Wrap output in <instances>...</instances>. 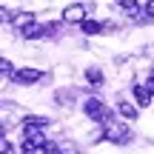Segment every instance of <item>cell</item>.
<instances>
[{"label":"cell","mask_w":154,"mask_h":154,"mask_svg":"<svg viewBox=\"0 0 154 154\" xmlns=\"http://www.w3.org/2000/svg\"><path fill=\"white\" fill-rule=\"evenodd\" d=\"M146 88H149V91H154V69H151V80H149V86H146Z\"/></svg>","instance_id":"obj_17"},{"label":"cell","mask_w":154,"mask_h":154,"mask_svg":"<svg viewBox=\"0 0 154 154\" xmlns=\"http://www.w3.org/2000/svg\"><path fill=\"white\" fill-rule=\"evenodd\" d=\"M14 69H11V63L6 60V57H0V74H11Z\"/></svg>","instance_id":"obj_12"},{"label":"cell","mask_w":154,"mask_h":154,"mask_svg":"<svg viewBox=\"0 0 154 154\" xmlns=\"http://www.w3.org/2000/svg\"><path fill=\"white\" fill-rule=\"evenodd\" d=\"M88 80H91V83H100V80H103V74H100L97 69H88Z\"/></svg>","instance_id":"obj_13"},{"label":"cell","mask_w":154,"mask_h":154,"mask_svg":"<svg viewBox=\"0 0 154 154\" xmlns=\"http://www.w3.org/2000/svg\"><path fill=\"white\" fill-rule=\"evenodd\" d=\"M117 109H120V114H123V117H128V120H131V117H137V109H134L131 103H120Z\"/></svg>","instance_id":"obj_9"},{"label":"cell","mask_w":154,"mask_h":154,"mask_svg":"<svg viewBox=\"0 0 154 154\" xmlns=\"http://www.w3.org/2000/svg\"><path fill=\"white\" fill-rule=\"evenodd\" d=\"M29 23H34V14L32 11H20L17 14V26H29Z\"/></svg>","instance_id":"obj_10"},{"label":"cell","mask_w":154,"mask_h":154,"mask_svg":"<svg viewBox=\"0 0 154 154\" xmlns=\"http://www.w3.org/2000/svg\"><path fill=\"white\" fill-rule=\"evenodd\" d=\"M46 126H49L46 117H26V120H23V128H26L29 134H34V128H46Z\"/></svg>","instance_id":"obj_5"},{"label":"cell","mask_w":154,"mask_h":154,"mask_svg":"<svg viewBox=\"0 0 154 154\" xmlns=\"http://www.w3.org/2000/svg\"><path fill=\"white\" fill-rule=\"evenodd\" d=\"M146 14L154 17V0H149V3H146Z\"/></svg>","instance_id":"obj_16"},{"label":"cell","mask_w":154,"mask_h":154,"mask_svg":"<svg viewBox=\"0 0 154 154\" xmlns=\"http://www.w3.org/2000/svg\"><path fill=\"white\" fill-rule=\"evenodd\" d=\"M83 109H86V114L91 117V120H97V123H109V117H111V111L106 109L103 103H100V100H86V106H83Z\"/></svg>","instance_id":"obj_1"},{"label":"cell","mask_w":154,"mask_h":154,"mask_svg":"<svg viewBox=\"0 0 154 154\" xmlns=\"http://www.w3.org/2000/svg\"><path fill=\"white\" fill-rule=\"evenodd\" d=\"M106 137L114 140V143H128L131 140V131H128V126H109V134Z\"/></svg>","instance_id":"obj_4"},{"label":"cell","mask_w":154,"mask_h":154,"mask_svg":"<svg viewBox=\"0 0 154 154\" xmlns=\"http://www.w3.org/2000/svg\"><path fill=\"white\" fill-rule=\"evenodd\" d=\"M117 3H120L128 14H137V0H117Z\"/></svg>","instance_id":"obj_11"},{"label":"cell","mask_w":154,"mask_h":154,"mask_svg":"<svg viewBox=\"0 0 154 154\" xmlns=\"http://www.w3.org/2000/svg\"><path fill=\"white\" fill-rule=\"evenodd\" d=\"M46 154H60V151H57V149H54V146H51V143H49V149H46Z\"/></svg>","instance_id":"obj_18"},{"label":"cell","mask_w":154,"mask_h":154,"mask_svg":"<svg viewBox=\"0 0 154 154\" xmlns=\"http://www.w3.org/2000/svg\"><path fill=\"white\" fill-rule=\"evenodd\" d=\"M9 77H11V83H17V86H29V83H37L43 74H40L37 69H14Z\"/></svg>","instance_id":"obj_2"},{"label":"cell","mask_w":154,"mask_h":154,"mask_svg":"<svg viewBox=\"0 0 154 154\" xmlns=\"http://www.w3.org/2000/svg\"><path fill=\"white\" fill-rule=\"evenodd\" d=\"M134 97H137V103L143 106V109H146V106L151 103V91H149L146 86H134Z\"/></svg>","instance_id":"obj_6"},{"label":"cell","mask_w":154,"mask_h":154,"mask_svg":"<svg viewBox=\"0 0 154 154\" xmlns=\"http://www.w3.org/2000/svg\"><path fill=\"white\" fill-rule=\"evenodd\" d=\"M80 26H83V32H86V34H97V32H100V29H103V26H100V23H97V20H83V23H80Z\"/></svg>","instance_id":"obj_8"},{"label":"cell","mask_w":154,"mask_h":154,"mask_svg":"<svg viewBox=\"0 0 154 154\" xmlns=\"http://www.w3.org/2000/svg\"><path fill=\"white\" fill-rule=\"evenodd\" d=\"M0 154H11V146H9V143H6V140H3V137H0Z\"/></svg>","instance_id":"obj_15"},{"label":"cell","mask_w":154,"mask_h":154,"mask_svg":"<svg viewBox=\"0 0 154 154\" xmlns=\"http://www.w3.org/2000/svg\"><path fill=\"white\" fill-rule=\"evenodd\" d=\"M83 17H86V6L83 3H72L63 9V20H69V23H83Z\"/></svg>","instance_id":"obj_3"},{"label":"cell","mask_w":154,"mask_h":154,"mask_svg":"<svg viewBox=\"0 0 154 154\" xmlns=\"http://www.w3.org/2000/svg\"><path fill=\"white\" fill-rule=\"evenodd\" d=\"M43 34V26L40 23H29V26H23V37L26 40H34V37H40Z\"/></svg>","instance_id":"obj_7"},{"label":"cell","mask_w":154,"mask_h":154,"mask_svg":"<svg viewBox=\"0 0 154 154\" xmlns=\"http://www.w3.org/2000/svg\"><path fill=\"white\" fill-rule=\"evenodd\" d=\"M11 20V11L9 9H3V6H0V23H9Z\"/></svg>","instance_id":"obj_14"}]
</instances>
